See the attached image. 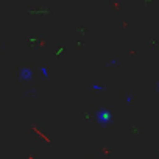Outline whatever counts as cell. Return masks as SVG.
<instances>
[{"label": "cell", "instance_id": "obj_2", "mask_svg": "<svg viewBox=\"0 0 159 159\" xmlns=\"http://www.w3.org/2000/svg\"><path fill=\"white\" fill-rule=\"evenodd\" d=\"M111 119H112L111 114L108 111H105V109L97 112V120H100V123H108V122H111Z\"/></svg>", "mask_w": 159, "mask_h": 159}, {"label": "cell", "instance_id": "obj_4", "mask_svg": "<svg viewBox=\"0 0 159 159\" xmlns=\"http://www.w3.org/2000/svg\"><path fill=\"white\" fill-rule=\"evenodd\" d=\"M92 89H94V91H103V86H94Z\"/></svg>", "mask_w": 159, "mask_h": 159}, {"label": "cell", "instance_id": "obj_3", "mask_svg": "<svg viewBox=\"0 0 159 159\" xmlns=\"http://www.w3.org/2000/svg\"><path fill=\"white\" fill-rule=\"evenodd\" d=\"M41 72H42L44 78H47V76H48V70H47V67H45V66H44V67H41Z\"/></svg>", "mask_w": 159, "mask_h": 159}, {"label": "cell", "instance_id": "obj_1", "mask_svg": "<svg viewBox=\"0 0 159 159\" xmlns=\"http://www.w3.org/2000/svg\"><path fill=\"white\" fill-rule=\"evenodd\" d=\"M19 78L22 80V81H30V80L33 78V72H31V69H28V67L20 69V72H19Z\"/></svg>", "mask_w": 159, "mask_h": 159}]
</instances>
